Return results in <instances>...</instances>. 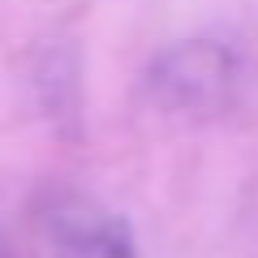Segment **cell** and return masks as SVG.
Masks as SVG:
<instances>
[{"label": "cell", "instance_id": "cell-1", "mask_svg": "<svg viewBox=\"0 0 258 258\" xmlns=\"http://www.w3.org/2000/svg\"><path fill=\"white\" fill-rule=\"evenodd\" d=\"M142 99L151 112L181 125H211L241 116L258 99V64L237 43L194 35L168 43L142 74Z\"/></svg>", "mask_w": 258, "mask_h": 258}, {"label": "cell", "instance_id": "cell-2", "mask_svg": "<svg viewBox=\"0 0 258 258\" xmlns=\"http://www.w3.org/2000/svg\"><path fill=\"white\" fill-rule=\"evenodd\" d=\"M47 245H52V258H138L125 215L82 194H64L52 203Z\"/></svg>", "mask_w": 258, "mask_h": 258}]
</instances>
